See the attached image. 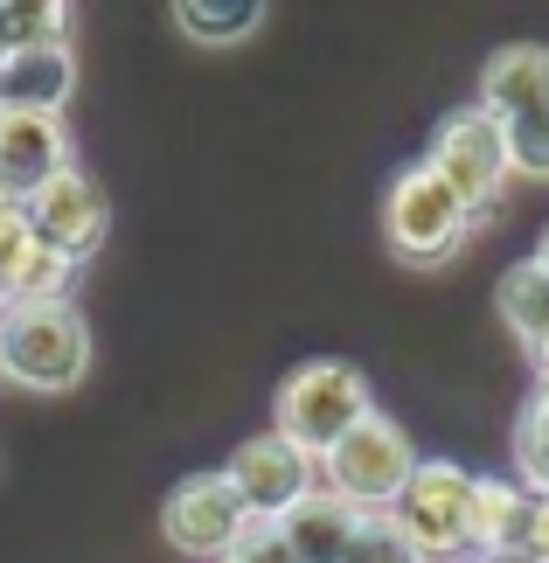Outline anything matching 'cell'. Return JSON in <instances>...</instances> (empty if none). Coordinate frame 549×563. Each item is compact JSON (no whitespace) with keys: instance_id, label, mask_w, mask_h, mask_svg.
<instances>
[{"instance_id":"8fae6325","label":"cell","mask_w":549,"mask_h":563,"mask_svg":"<svg viewBox=\"0 0 549 563\" xmlns=\"http://www.w3.org/2000/svg\"><path fill=\"white\" fill-rule=\"evenodd\" d=\"M480 556L549 563V494L521 487V481H480Z\"/></svg>"},{"instance_id":"4fadbf2b","label":"cell","mask_w":549,"mask_h":563,"mask_svg":"<svg viewBox=\"0 0 549 563\" xmlns=\"http://www.w3.org/2000/svg\"><path fill=\"white\" fill-rule=\"evenodd\" d=\"M480 104H487L501 125L536 112V104H549V49L542 42H508V49H494L487 70H480Z\"/></svg>"},{"instance_id":"9a60e30c","label":"cell","mask_w":549,"mask_h":563,"mask_svg":"<svg viewBox=\"0 0 549 563\" xmlns=\"http://www.w3.org/2000/svg\"><path fill=\"white\" fill-rule=\"evenodd\" d=\"M494 307H501V320H508V334L529 349V362L542 369L549 362V272L536 265V257L508 265L501 286H494Z\"/></svg>"},{"instance_id":"e0dca14e","label":"cell","mask_w":549,"mask_h":563,"mask_svg":"<svg viewBox=\"0 0 549 563\" xmlns=\"http://www.w3.org/2000/svg\"><path fill=\"white\" fill-rule=\"evenodd\" d=\"M56 42H70V8L63 0H0V56L56 49Z\"/></svg>"},{"instance_id":"ac0fdd59","label":"cell","mask_w":549,"mask_h":563,"mask_svg":"<svg viewBox=\"0 0 549 563\" xmlns=\"http://www.w3.org/2000/svg\"><path fill=\"white\" fill-rule=\"evenodd\" d=\"M515 481L549 494V397L542 389L521 404V424H515Z\"/></svg>"},{"instance_id":"2e32d148","label":"cell","mask_w":549,"mask_h":563,"mask_svg":"<svg viewBox=\"0 0 549 563\" xmlns=\"http://www.w3.org/2000/svg\"><path fill=\"white\" fill-rule=\"evenodd\" d=\"M174 29L188 42L230 49V42H244L251 29H265V8H257V0H182V8H174Z\"/></svg>"},{"instance_id":"277c9868","label":"cell","mask_w":549,"mask_h":563,"mask_svg":"<svg viewBox=\"0 0 549 563\" xmlns=\"http://www.w3.org/2000/svg\"><path fill=\"white\" fill-rule=\"evenodd\" d=\"M389 515L410 529V543L431 563L480 556V473H466L459 460H425Z\"/></svg>"},{"instance_id":"7a4b0ae2","label":"cell","mask_w":549,"mask_h":563,"mask_svg":"<svg viewBox=\"0 0 549 563\" xmlns=\"http://www.w3.org/2000/svg\"><path fill=\"white\" fill-rule=\"evenodd\" d=\"M369 410H376V397H369L355 362H299L272 397V431L293 439L299 452H314V460H327Z\"/></svg>"},{"instance_id":"7c38bea8","label":"cell","mask_w":549,"mask_h":563,"mask_svg":"<svg viewBox=\"0 0 549 563\" xmlns=\"http://www.w3.org/2000/svg\"><path fill=\"white\" fill-rule=\"evenodd\" d=\"M70 91H77V56H70V42H56V49H14V56H0V112L63 119Z\"/></svg>"},{"instance_id":"9c48e42d","label":"cell","mask_w":549,"mask_h":563,"mask_svg":"<svg viewBox=\"0 0 549 563\" xmlns=\"http://www.w3.org/2000/svg\"><path fill=\"white\" fill-rule=\"evenodd\" d=\"M21 216H29L35 244L56 251L63 265H84V257L105 244V230H112V202H105V188L84 175V167L56 175L50 188L35 195V202H21Z\"/></svg>"},{"instance_id":"3957f363","label":"cell","mask_w":549,"mask_h":563,"mask_svg":"<svg viewBox=\"0 0 549 563\" xmlns=\"http://www.w3.org/2000/svg\"><path fill=\"white\" fill-rule=\"evenodd\" d=\"M417 466H425V460H417L410 431L397 418H383V410H369V418L320 460V487L334 494V501H348L355 515H389L404 501V487H410Z\"/></svg>"},{"instance_id":"7402d4cb","label":"cell","mask_w":549,"mask_h":563,"mask_svg":"<svg viewBox=\"0 0 549 563\" xmlns=\"http://www.w3.org/2000/svg\"><path fill=\"white\" fill-rule=\"evenodd\" d=\"M223 563H293V550L278 543V529H272V522H251V529H244V543H237Z\"/></svg>"},{"instance_id":"d6986e66","label":"cell","mask_w":549,"mask_h":563,"mask_svg":"<svg viewBox=\"0 0 549 563\" xmlns=\"http://www.w3.org/2000/svg\"><path fill=\"white\" fill-rule=\"evenodd\" d=\"M341 563H431V556L410 543V529L397 515H362V529H355V543H348Z\"/></svg>"},{"instance_id":"cb8c5ba5","label":"cell","mask_w":549,"mask_h":563,"mask_svg":"<svg viewBox=\"0 0 549 563\" xmlns=\"http://www.w3.org/2000/svg\"><path fill=\"white\" fill-rule=\"evenodd\" d=\"M536 389H542V397H549V362H542V369H536Z\"/></svg>"},{"instance_id":"5b68a950","label":"cell","mask_w":549,"mask_h":563,"mask_svg":"<svg viewBox=\"0 0 549 563\" xmlns=\"http://www.w3.org/2000/svg\"><path fill=\"white\" fill-rule=\"evenodd\" d=\"M480 223H473V209L459 202V195L431 175L425 161L404 167L397 181H389V202H383V236H389V251L404 257V265H446V257L466 244Z\"/></svg>"},{"instance_id":"ba28073f","label":"cell","mask_w":549,"mask_h":563,"mask_svg":"<svg viewBox=\"0 0 549 563\" xmlns=\"http://www.w3.org/2000/svg\"><path fill=\"white\" fill-rule=\"evenodd\" d=\"M161 529H167V543L182 556L223 563L237 543H244L251 515H244V501H237V487L223 481V466H216V473H188V481L167 494V501H161Z\"/></svg>"},{"instance_id":"ffe728a7","label":"cell","mask_w":549,"mask_h":563,"mask_svg":"<svg viewBox=\"0 0 549 563\" xmlns=\"http://www.w3.org/2000/svg\"><path fill=\"white\" fill-rule=\"evenodd\" d=\"M508 167L529 175V181H549V104L508 119Z\"/></svg>"},{"instance_id":"8992f818","label":"cell","mask_w":549,"mask_h":563,"mask_svg":"<svg viewBox=\"0 0 549 563\" xmlns=\"http://www.w3.org/2000/svg\"><path fill=\"white\" fill-rule=\"evenodd\" d=\"M425 167L473 209V223H487L494 202H501V188H508V175H515V167H508V125H501L487 104H466V112H452L431 133Z\"/></svg>"},{"instance_id":"30bf717a","label":"cell","mask_w":549,"mask_h":563,"mask_svg":"<svg viewBox=\"0 0 549 563\" xmlns=\"http://www.w3.org/2000/svg\"><path fill=\"white\" fill-rule=\"evenodd\" d=\"M70 133L63 119L42 112H0V195L8 202H35L56 175H70Z\"/></svg>"},{"instance_id":"5bb4252c","label":"cell","mask_w":549,"mask_h":563,"mask_svg":"<svg viewBox=\"0 0 549 563\" xmlns=\"http://www.w3.org/2000/svg\"><path fill=\"white\" fill-rule=\"evenodd\" d=\"M278 529V543L293 550V563H341L348 556V543H355V529H362V515L348 508V501H334L327 487H314L306 501L285 515V522H272Z\"/></svg>"},{"instance_id":"603a6c76","label":"cell","mask_w":549,"mask_h":563,"mask_svg":"<svg viewBox=\"0 0 549 563\" xmlns=\"http://www.w3.org/2000/svg\"><path fill=\"white\" fill-rule=\"evenodd\" d=\"M536 265H542V272H549V230H542V244H536Z\"/></svg>"},{"instance_id":"6da1fadb","label":"cell","mask_w":549,"mask_h":563,"mask_svg":"<svg viewBox=\"0 0 549 563\" xmlns=\"http://www.w3.org/2000/svg\"><path fill=\"white\" fill-rule=\"evenodd\" d=\"M91 369V320L70 299L56 307H8L0 313V376L35 389V397H63Z\"/></svg>"},{"instance_id":"52a82bcc","label":"cell","mask_w":549,"mask_h":563,"mask_svg":"<svg viewBox=\"0 0 549 563\" xmlns=\"http://www.w3.org/2000/svg\"><path fill=\"white\" fill-rule=\"evenodd\" d=\"M223 481L237 487V501H244L251 522H285V515L320 487V460L299 452L293 439H278V431H257V439H244L230 452Z\"/></svg>"},{"instance_id":"44dd1931","label":"cell","mask_w":549,"mask_h":563,"mask_svg":"<svg viewBox=\"0 0 549 563\" xmlns=\"http://www.w3.org/2000/svg\"><path fill=\"white\" fill-rule=\"evenodd\" d=\"M29 244H35L29 216H21V202L0 195V313H8V292H14V272H21V257H29Z\"/></svg>"}]
</instances>
